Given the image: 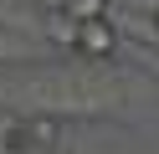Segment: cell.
Instances as JSON below:
<instances>
[{
  "label": "cell",
  "mask_w": 159,
  "mask_h": 154,
  "mask_svg": "<svg viewBox=\"0 0 159 154\" xmlns=\"http://www.w3.org/2000/svg\"><path fill=\"white\" fill-rule=\"evenodd\" d=\"M72 51H82L87 62H108L118 51V31L108 16H93V21H77L72 26Z\"/></svg>",
  "instance_id": "obj_1"
},
{
  "label": "cell",
  "mask_w": 159,
  "mask_h": 154,
  "mask_svg": "<svg viewBox=\"0 0 159 154\" xmlns=\"http://www.w3.org/2000/svg\"><path fill=\"white\" fill-rule=\"evenodd\" d=\"M72 26H77V21L67 16V10H57V16H52V31H57V36L67 41V46H72Z\"/></svg>",
  "instance_id": "obj_3"
},
{
  "label": "cell",
  "mask_w": 159,
  "mask_h": 154,
  "mask_svg": "<svg viewBox=\"0 0 159 154\" xmlns=\"http://www.w3.org/2000/svg\"><path fill=\"white\" fill-rule=\"evenodd\" d=\"M154 26H159V10H154Z\"/></svg>",
  "instance_id": "obj_4"
},
{
  "label": "cell",
  "mask_w": 159,
  "mask_h": 154,
  "mask_svg": "<svg viewBox=\"0 0 159 154\" xmlns=\"http://www.w3.org/2000/svg\"><path fill=\"white\" fill-rule=\"evenodd\" d=\"M62 10L72 21H93V16H108V0H62Z\"/></svg>",
  "instance_id": "obj_2"
}]
</instances>
